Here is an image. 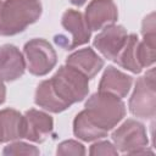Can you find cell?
<instances>
[{"mask_svg":"<svg viewBox=\"0 0 156 156\" xmlns=\"http://www.w3.org/2000/svg\"><path fill=\"white\" fill-rule=\"evenodd\" d=\"M41 12L40 0H0V35L22 33L39 20Z\"/></svg>","mask_w":156,"mask_h":156,"instance_id":"6da1fadb","label":"cell"},{"mask_svg":"<svg viewBox=\"0 0 156 156\" xmlns=\"http://www.w3.org/2000/svg\"><path fill=\"white\" fill-rule=\"evenodd\" d=\"M84 111L94 124L108 133L126 116V104L113 94L98 91L88 98Z\"/></svg>","mask_w":156,"mask_h":156,"instance_id":"7a4b0ae2","label":"cell"},{"mask_svg":"<svg viewBox=\"0 0 156 156\" xmlns=\"http://www.w3.org/2000/svg\"><path fill=\"white\" fill-rule=\"evenodd\" d=\"M49 80L57 96L69 107L76 102L83 101L88 96V77L68 65L60 66Z\"/></svg>","mask_w":156,"mask_h":156,"instance_id":"3957f363","label":"cell"},{"mask_svg":"<svg viewBox=\"0 0 156 156\" xmlns=\"http://www.w3.org/2000/svg\"><path fill=\"white\" fill-rule=\"evenodd\" d=\"M133 116L141 119H151L156 115V74L151 67L135 82L134 90L128 102Z\"/></svg>","mask_w":156,"mask_h":156,"instance_id":"277c9868","label":"cell"},{"mask_svg":"<svg viewBox=\"0 0 156 156\" xmlns=\"http://www.w3.org/2000/svg\"><path fill=\"white\" fill-rule=\"evenodd\" d=\"M112 141L118 152L140 155V154H152L147 149L149 138L145 126L133 118L126 119L117 129L112 132Z\"/></svg>","mask_w":156,"mask_h":156,"instance_id":"5b68a950","label":"cell"},{"mask_svg":"<svg viewBox=\"0 0 156 156\" xmlns=\"http://www.w3.org/2000/svg\"><path fill=\"white\" fill-rule=\"evenodd\" d=\"M23 52L27 69L33 76H45L57 63L55 49L48 40L43 38L28 40L23 46Z\"/></svg>","mask_w":156,"mask_h":156,"instance_id":"8992f818","label":"cell"},{"mask_svg":"<svg viewBox=\"0 0 156 156\" xmlns=\"http://www.w3.org/2000/svg\"><path fill=\"white\" fill-rule=\"evenodd\" d=\"M127 29L119 24H111L101 29L93 40L94 48L107 60L115 61L126 45Z\"/></svg>","mask_w":156,"mask_h":156,"instance_id":"52a82bcc","label":"cell"},{"mask_svg":"<svg viewBox=\"0 0 156 156\" xmlns=\"http://www.w3.org/2000/svg\"><path fill=\"white\" fill-rule=\"evenodd\" d=\"M24 134L23 138L32 143H43L52 133V117L40 110L30 108L23 115Z\"/></svg>","mask_w":156,"mask_h":156,"instance_id":"ba28073f","label":"cell"},{"mask_svg":"<svg viewBox=\"0 0 156 156\" xmlns=\"http://www.w3.org/2000/svg\"><path fill=\"white\" fill-rule=\"evenodd\" d=\"M83 16L91 32L100 30L115 24L118 18V10L113 0H91Z\"/></svg>","mask_w":156,"mask_h":156,"instance_id":"9c48e42d","label":"cell"},{"mask_svg":"<svg viewBox=\"0 0 156 156\" xmlns=\"http://www.w3.org/2000/svg\"><path fill=\"white\" fill-rule=\"evenodd\" d=\"M61 24L65 30L71 33V39H68L65 50H73L90 40L91 30L88 27L82 12L72 9L66 10L62 15Z\"/></svg>","mask_w":156,"mask_h":156,"instance_id":"30bf717a","label":"cell"},{"mask_svg":"<svg viewBox=\"0 0 156 156\" xmlns=\"http://www.w3.org/2000/svg\"><path fill=\"white\" fill-rule=\"evenodd\" d=\"M26 58L20 49L12 44L0 46V78L5 82H13L23 76Z\"/></svg>","mask_w":156,"mask_h":156,"instance_id":"8fae6325","label":"cell"},{"mask_svg":"<svg viewBox=\"0 0 156 156\" xmlns=\"http://www.w3.org/2000/svg\"><path fill=\"white\" fill-rule=\"evenodd\" d=\"M133 77L113 66H107L99 83V91L113 94L121 99L126 98L132 88Z\"/></svg>","mask_w":156,"mask_h":156,"instance_id":"7c38bea8","label":"cell"},{"mask_svg":"<svg viewBox=\"0 0 156 156\" xmlns=\"http://www.w3.org/2000/svg\"><path fill=\"white\" fill-rule=\"evenodd\" d=\"M66 65L78 69L88 79H93L101 71L105 62L91 48H84L72 52L66 58Z\"/></svg>","mask_w":156,"mask_h":156,"instance_id":"4fadbf2b","label":"cell"},{"mask_svg":"<svg viewBox=\"0 0 156 156\" xmlns=\"http://www.w3.org/2000/svg\"><path fill=\"white\" fill-rule=\"evenodd\" d=\"M23 134V115L10 107L0 110V144L20 140Z\"/></svg>","mask_w":156,"mask_h":156,"instance_id":"5bb4252c","label":"cell"},{"mask_svg":"<svg viewBox=\"0 0 156 156\" xmlns=\"http://www.w3.org/2000/svg\"><path fill=\"white\" fill-rule=\"evenodd\" d=\"M34 102L43 110L51 113H60L69 107L54 91L49 79L41 80L38 84L34 94Z\"/></svg>","mask_w":156,"mask_h":156,"instance_id":"9a60e30c","label":"cell"},{"mask_svg":"<svg viewBox=\"0 0 156 156\" xmlns=\"http://www.w3.org/2000/svg\"><path fill=\"white\" fill-rule=\"evenodd\" d=\"M138 44H139V38L136 34L132 33L128 34L127 41L115 62L119 65L121 67L126 68L127 71H130L132 73H140L143 71V67L140 66L139 57H138Z\"/></svg>","mask_w":156,"mask_h":156,"instance_id":"2e32d148","label":"cell"},{"mask_svg":"<svg viewBox=\"0 0 156 156\" xmlns=\"http://www.w3.org/2000/svg\"><path fill=\"white\" fill-rule=\"evenodd\" d=\"M73 133L78 139L83 141H95L107 135V132L100 129L90 121L84 110L80 111L73 121Z\"/></svg>","mask_w":156,"mask_h":156,"instance_id":"e0dca14e","label":"cell"},{"mask_svg":"<svg viewBox=\"0 0 156 156\" xmlns=\"http://www.w3.org/2000/svg\"><path fill=\"white\" fill-rule=\"evenodd\" d=\"M39 154H40V151L37 146H34L29 143L20 141V140L10 141V144H7L2 150V155H29V156H34V155H39Z\"/></svg>","mask_w":156,"mask_h":156,"instance_id":"ac0fdd59","label":"cell"},{"mask_svg":"<svg viewBox=\"0 0 156 156\" xmlns=\"http://www.w3.org/2000/svg\"><path fill=\"white\" fill-rule=\"evenodd\" d=\"M56 154L62 155V156H67V155L80 156V155H85V147L82 143H79L77 140H72V139L65 140L57 145Z\"/></svg>","mask_w":156,"mask_h":156,"instance_id":"d6986e66","label":"cell"},{"mask_svg":"<svg viewBox=\"0 0 156 156\" xmlns=\"http://www.w3.org/2000/svg\"><path fill=\"white\" fill-rule=\"evenodd\" d=\"M90 155H118V150L113 143L108 140H95V143L89 149Z\"/></svg>","mask_w":156,"mask_h":156,"instance_id":"ffe728a7","label":"cell"},{"mask_svg":"<svg viewBox=\"0 0 156 156\" xmlns=\"http://www.w3.org/2000/svg\"><path fill=\"white\" fill-rule=\"evenodd\" d=\"M6 100V87L4 84V80L0 78V105L4 104Z\"/></svg>","mask_w":156,"mask_h":156,"instance_id":"44dd1931","label":"cell"},{"mask_svg":"<svg viewBox=\"0 0 156 156\" xmlns=\"http://www.w3.org/2000/svg\"><path fill=\"white\" fill-rule=\"evenodd\" d=\"M71 1V4H73L74 6H82V5H84L85 2H87V0H69Z\"/></svg>","mask_w":156,"mask_h":156,"instance_id":"7402d4cb","label":"cell"}]
</instances>
